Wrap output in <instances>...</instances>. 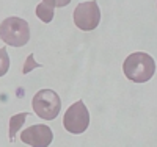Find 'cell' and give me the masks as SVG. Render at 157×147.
Masks as SVG:
<instances>
[{"label":"cell","instance_id":"1","mask_svg":"<svg viewBox=\"0 0 157 147\" xmlns=\"http://www.w3.org/2000/svg\"><path fill=\"white\" fill-rule=\"evenodd\" d=\"M124 75L135 83H146L155 74V61L145 52H135L124 60L123 64Z\"/></svg>","mask_w":157,"mask_h":147},{"label":"cell","instance_id":"2","mask_svg":"<svg viewBox=\"0 0 157 147\" xmlns=\"http://www.w3.org/2000/svg\"><path fill=\"white\" fill-rule=\"evenodd\" d=\"M0 38L11 47H24L30 41V27L29 22L21 17H6L0 24Z\"/></svg>","mask_w":157,"mask_h":147},{"label":"cell","instance_id":"3","mask_svg":"<svg viewBox=\"0 0 157 147\" xmlns=\"http://www.w3.org/2000/svg\"><path fill=\"white\" fill-rule=\"evenodd\" d=\"M32 106L38 117L44 121H52L61 111V99L54 89H41L35 94Z\"/></svg>","mask_w":157,"mask_h":147},{"label":"cell","instance_id":"4","mask_svg":"<svg viewBox=\"0 0 157 147\" xmlns=\"http://www.w3.org/2000/svg\"><path fill=\"white\" fill-rule=\"evenodd\" d=\"M88 125H90V111L85 106L83 100L72 103L63 117V127L72 135H80L88 128Z\"/></svg>","mask_w":157,"mask_h":147},{"label":"cell","instance_id":"5","mask_svg":"<svg viewBox=\"0 0 157 147\" xmlns=\"http://www.w3.org/2000/svg\"><path fill=\"white\" fill-rule=\"evenodd\" d=\"M101 22V11L98 6V2L91 0V2L78 3L74 9V24L77 28L83 31L94 30Z\"/></svg>","mask_w":157,"mask_h":147},{"label":"cell","instance_id":"6","mask_svg":"<svg viewBox=\"0 0 157 147\" xmlns=\"http://www.w3.org/2000/svg\"><path fill=\"white\" fill-rule=\"evenodd\" d=\"M21 139L24 144H29L32 147H47L54 139V133L47 125L38 124L25 128L21 133Z\"/></svg>","mask_w":157,"mask_h":147},{"label":"cell","instance_id":"7","mask_svg":"<svg viewBox=\"0 0 157 147\" xmlns=\"http://www.w3.org/2000/svg\"><path fill=\"white\" fill-rule=\"evenodd\" d=\"M71 0H44L36 6V16L41 19L44 24H50L54 20V14H55V6H64V5H69Z\"/></svg>","mask_w":157,"mask_h":147},{"label":"cell","instance_id":"8","mask_svg":"<svg viewBox=\"0 0 157 147\" xmlns=\"http://www.w3.org/2000/svg\"><path fill=\"white\" fill-rule=\"evenodd\" d=\"M27 117H29V113H27V111H25V113H19V114H16V116H11V119H10V130H8L10 141L14 139L16 133H17V131L21 130V127L25 124Z\"/></svg>","mask_w":157,"mask_h":147},{"label":"cell","instance_id":"9","mask_svg":"<svg viewBox=\"0 0 157 147\" xmlns=\"http://www.w3.org/2000/svg\"><path fill=\"white\" fill-rule=\"evenodd\" d=\"M36 68H43L39 63H36L35 61V58H33V53H30V55L27 57V60H25V63H24V68H22V74L24 75H27V74H30L33 69H36Z\"/></svg>","mask_w":157,"mask_h":147},{"label":"cell","instance_id":"10","mask_svg":"<svg viewBox=\"0 0 157 147\" xmlns=\"http://www.w3.org/2000/svg\"><path fill=\"white\" fill-rule=\"evenodd\" d=\"M0 60H2V63H0V77H3L6 72H8V66H10V60H8V52L6 49H0Z\"/></svg>","mask_w":157,"mask_h":147}]
</instances>
